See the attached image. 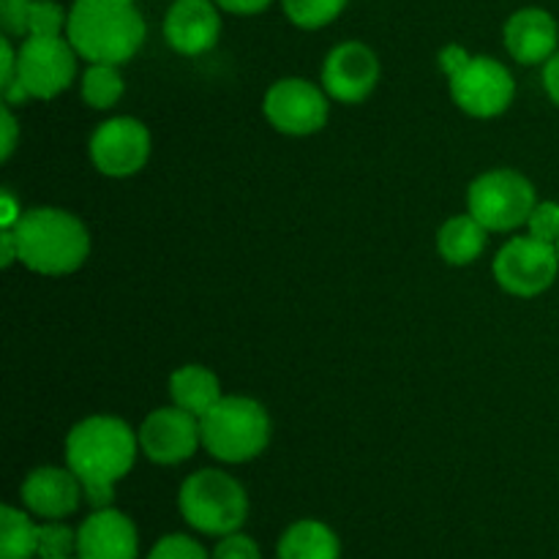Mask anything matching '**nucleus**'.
<instances>
[{
    "mask_svg": "<svg viewBox=\"0 0 559 559\" xmlns=\"http://www.w3.org/2000/svg\"><path fill=\"white\" fill-rule=\"evenodd\" d=\"M555 246H557V257H559V240H557V243H555Z\"/></svg>",
    "mask_w": 559,
    "mask_h": 559,
    "instance_id": "e433bc0d",
    "label": "nucleus"
},
{
    "mask_svg": "<svg viewBox=\"0 0 559 559\" xmlns=\"http://www.w3.org/2000/svg\"><path fill=\"white\" fill-rule=\"evenodd\" d=\"M151 131L136 118H109L93 131L91 162L107 178H131L140 173L151 158Z\"/></svg>",
    "mask_w": 559,
    "mask_h": 559,
    "instance_id": "9b49d317",
    "label": "nucleus"
},
{
    "mask_svg": "<svg viewBox=\"0 0 559 559\" xmlns=\"http://www.w3.org/2000/svg\"><path fill=\"white\" fill-rule=\"evenodd\" d=\"M169 396L180 409L202 418L213 404L222 402V380L207 366H180L178 371L169 374Z\"/></svg>",
    "mask_w": 559,
    "mask_h": 559,
    "instance_id": "aec40b11",
    "label": "nucleus"
},
{
    "mask_svg": "<svg viewBox=\"0 0 559 559\" xmlns=\"http://www.w3.org/2000/svg\"><path fill=\"white\" fill-rule=\"evenodd\" d=\"M211 559H262V551L254 538L243 533H233L218 540L216 549L211 551Z\"/></svg>",
    "mask_w": 559,
    "mask_h": 559,
    "instance_id": "c85d7f7f",
    "label": "nucleus"
},
{
    "mask_svg": "<svg viewBox=\"0 0 559 559\" xmlns=\"http://www.w3.org/2000/svg\"><path fill=\"white\" fill-rule=\"evenodd\" d=\"M20 497L22 506L33 516L44 519V522H60V519L76 513L80 502L85 500V489L69 467L47 464V467H36L27 473V478L22 480Z\"/></svg>",
    "mask_w": 559,
    "mask_h": 559,
    "instance_id": "2eb2a0df",
    "label": "nucleus"
},
{
    "mask_svg": "<svg viewBox=\"0 0 559 559\" xmlns=\"http://www.w3.org/2000/svg\"><path fill=\"white\" fill-rule=\"evenodd\" d=\"M140 535L118 508H96L76 530V559H136Z\"/></svg>",
    "mask_w": 559,
    "mask_h": 559,
    "instance_id": "dca6fc26",
    "label": "nucleus"
},
{
    "mask_svg": "<svg viewBox=\"0 0 559 559\" xmlns=\"http://www.w3.org/2000/svg\"><path fill=\"white\" fill-rule=\"evenodd\" d=\"M527 235L546 240V243H557L559 240V202H538L527 218Z\"/></svg>",
    "mask_w": 559,
    "mask_h": 559,
    "instance_id": "bb28decb",
    "label": "nucleus"
},
{
    "mask_svg": "<svg viewBox=\"0 0 559 559\" xmlns=\"http://www.w3.org/2000/svg\"><path fill=\"white\" fill-rule=\"evenodd\" d=\"M276 559H342V540L328 524L300 519L278 538Z\"/></svg>",
    "mask_w": 559,
    "mask_h": 559,
    "instance_id": "a211bd4d",
    "label": "nucleus"
},
{
    "mask_svg": "<svg viewBox=\"0 0 559 559\" xmlns=\"http://www.w3.org/2000/svg\"><path fill=\"white\" fill-rule=\"evenodd\" d=\"M178 508L191 530L224 538L240 533L249 519V495L224 469H200L180 486Z\"/></svg>",
    "mask_w": 559,
    "mask_h": 559,
    "instance_id": "39448f33",
    "label": "nucleus"
},
{
    "mask_svg": "<svg viewBox=\"0 0 559 559\" xmlns=\"http://www.w3.org/2000/svg\"><path fill=\"white\" fill-rule=\"evenodd\" d=\"M22 205L11 197V191L0 194V229H14L16 222L22 218Z\"/></svg>",
    "mask_w": 559,
    "mask_h": 559,
    "instance_id": "72a5a7b5",
    "label": "nucleus"
},
{
    "mask_svg": "<svg viewBox=\"0 0 559 559\" xmlns=\"http://www.w3.org/2000/svg\"><path fill=\"white\" fill-rule=\"evenodd\" d=\"M33 0H0V25L11 38H27L31 33Z\"/></svg>",
    "mask_w": 559,
    "mask_h": 559,
    "instance_id": "cd10ccee",
    "label": "nucleus"
},
{
    "mask_svg": "<svg viewBox=\"0 0 559 559\" xmlns=\"http://www.w3.org/2000/svg\"><path fill=\"white\" fill-rule=\"evenodd\" d=\"M328 93L322 85L304 76H284L267 87L262 98V112L267 123L287 136H309L322 131L331 115Z\"/></svg>",
    "mask_w": 559,
    "mask_h": 559,
    "instance_id": "1a4fd4ad",
    "label": "nucleus"
},
{
    "mask_svg": "<svg viewBox=\"0 0 559 559\" xmlns=\"http://www.w3.org/2000/svg\"><path fill=\"white\" fill-rule=\"evenodd\" d=\"M145 20L126 0H74L66 22V38L87 63L120 66L145 44Z\"/></svg>",
    "mask_w": 559,
    "mask_h": 559,
    "instance_id": "7ed1b4c3",
    "label": "nucleus"
},
{
    "mask_svg": "<svg viewBox=\"0 0 559 559\" xmlns=\"http://www.w3.org/2000/svg\"><path fill=\"white\" fill-rule=\"evenodd\" d=\"M123 76L112 63H87L82 71L80 93L82 102L93 109H112L123 98Z\"/></svg>",
    "mask_w": 559,
    "mask_h": 559,
    "instance_id": "4be33fe9",
    "label": "nucleus"
},
{
    "mask_svg": "<svg viewBox=\"0 0 559 559\" xmlns=\"http://www.w3.org/2000/svg\"><path fill=\"white\" fill-rule=\"evenodd\" d=\"M136 440H140V453H145L147 462L162 464V467H173V464L189 462L202 445V426L200 418L178 404L169 407H158L142 420L136 429Z\"/></svg>",
    "mask_w": 559,
    "mask_h": 559,
    "instance_id": "f8f14e48",
    "label": "nucleus"
},
{
    "mask_svg": "<svg viewBox=\"0 0 559 559\" xmlns=\"http://www.w3.org/2000/svg\"><path fill=\"white\" fill-rule=\"evenodd\" d=\"M76 49L66 36H27L20 44V82L31 98L60 96L76 76Z\"/></svg>",
    "mask_w": 559,
    "mask_h": 559,
    "instance_id": "9d476101",
    "label": "nucleus"
},
{
    "mask_svg": "<svg viewBox=\"0 0 559 559\" xmlns=\"http://www.w3.org/2000/svg\"><path fill=\"white\" fill-rule=\"evenodd\" d=\"M347 0H282V9L293 25L304 31H320L344 11Z\"/></svg>",
    "mask_w": 559,
    "mask_h": 559,
    "instance_id": "5701e85b",
    "label": "nucleus"
},
{
    "mask_svg": "<svg viewBox=\"0 0 559 559\" xmlns=\"http://www.w3.org/2000/svg\"><path fill=\"white\" fill-rule=\"evenodd\" d=\"M535 205L538 197L533 180L508 167L478 175L467 189V213H473L489 233H513L527 227Z\"/></svg>",
    "mask_w": 559,
    "mask_h": 559,
    "instance_id": "423d86ee",
    "label": "nucleus"
},
{
    "mask_svg": "<svg viewBox=\"0 0 559 559\" xmlns=\"http://www.w3.org/2000/svg\"><path fill=\"white\" fill-rule=\"evenodd\" d=\"M11 233L20 262L38 276H69L91 257V233L63 207H31Z\"/></svg>",
    "mask_w": 559,
    "mask_h": 559,
    "instance_id": "f03ea898",
    "label": "nucleus"
},
{
    "mask_svg": "<svg viewBox=\"0 0 559 559\" xmlns=\"http://www.w3.org/2000/svg\"><path fill=\"white\" fill-rule=\"evenodd\" d=\"M147 559H211V555H207V551L202 549V544H197L191 535L175 533L164 535V538L153 546Z\"/></svg>",
    "mask_w": 559,
    "mask_h": 559,
    "instance_id": "a878e982",
    "label": "nucleus"
},
{
    "mask_svg": "<svg viewBox=\"0 0 559 559\" xmlns=\"http://www.w3.org/2000/svg\"><path fill=\"white\" fill-rule=\"evenodd\" d=\"M489 243V229L473 216V213H462V216L448 218L437 233V251L448 265H473Z\"/></svg>",
    "mask_w": 559,
    "mask_h": 559,
    "instance_id": "6ab92c4d",
    "label": "nucleus"
},
{
    "mask_svg": "<svg viewBox=\"0 0 559 559\" xmlns=\"http://www.w3.org/2000/svg\"><path fill=\"white\" fill-rule=\"evenodd\" d=\"M55 557H76V530L66 527V524L60 522L38 524L36 559H55Z\"/></svg>",
    "mask_w": 559,
    "mask_h": 559,
    "instance_id": "b1692460",
    "label": "nucleus"
},
{
    "mask_svg": "<svg viewBox=\"0 0 559 559\" xmlns=\"http://www.w3.org/2000/svg\"><path fill=\"white\" fill-rule=\"evenodd\" d=\"M38 557V524L14 506L0 508V559Z\"/></svg>",
    "mask_w": 559,
    "mask_h": 559,
    "instance_id": "412c9836",
    "label": "nucleus"
},
{
    "mask_svg": "<svg viewBox=\"0 0 559 559\" xmlns=\"http://www.w3.org/2000/svg\"><path fill=\"white\" fill-rule=\"evenodd\" d=\"M544 91L559 109V49L544 63Z\"/></svg>",
    "mask_w": 559,
    "mask_h": 559,
    "instance_id": "473e14b6",
    "label": "nucleus"
},
{
    "mask_svg": "<svg viewBox=\"0 0 559 559\" xmlns=\"http://www.w3.org/2000/svg\"><path fill=\"white\" fill-rule=\"evenodd\" d=\"M320 82L333 102L360 104L380 82V58L364 41H344L328 52Z\"/></svg>",
    "mask_w": 559,
    "mask_h": 559,
    "instance_id": "ddd939ff",
    "label": "nucleus"
},
{
    "mask_svg": "<svg viewBox=\"0 0 559 559\" xmlns=\"http://www.w3.org/2000/svg\"><path fill=\"white\" fill-rule=\"evenodd\" d=\"M0 131H3L0 158H3V162H9L11 153H14V147H16V136H20V126H16V118H14V112H11L9 104H3V109H0Z\"/></svg>",
    "mask_w": 559,
    "mask_h": 559,
    "instance_id": "c756f323",
    "label": "nucleus"
},
{
    "mask_svg": "<svg viewBox=\"0 0 559 559\" xmlns=\"http://www.w3.org/2000/svg\"><path fill=\"white\" fill-rule=\"evenodd\" d=\"M14 260H20V257H16L14 233H11V229H0V265L9 267Z\"/></svg>",
    "mask_w": 559,
    "mask_h": 559,
    "instance_id": "f704fd0d",
    "label": "nucleus"
},
{
    "mask_svg": "<svg viewBox=\"0 0 559 559\" xmlns=\"http://www.w3.org/2000/svg\"><path fill=\"white\" fill-rule=\"evenodd\" d=\"M216 0H173L164 16V41L178 55L207 52L222 36V16Z\"/></svg>",
    "mask_w": 559,
    "mask_h": 559,
    "instance_id": "4468645a",
    "label": "nucleus"
},
{
    "mask_svg": "<svg viewBox=\"0 0 559 559\" xmlns=\"http://www.w3.org/2000/svg\"><path fill=\"white\" fill-rule=\"evenodd\" d=\"M136 453V431L115 415H91L66 437V467L80 478L93 508L112 506L115 486L131 473Z\"/></svg>",
    "mask_w": 559,
    "mask_h": 559,
    "instance_id": "f257e3e1",
    "label": "nucleus"
},
{
    "mask_svg": "<svg viewBox=\"0 0 559 559\" xmlns=\"http://www.w3.org/2000/svg\"><path fill=\"white\" fill-rule=\"evenodd\" d=\"M508 55L522 66H540L557 52L559 25L555 16L538 5H527L508 16L502 27Z\"/></svg>",
    "mask_w": 559,
    "mask_h": 559,
    "instance_id": "f3484780",
    "label": "nucleus"
},
{
    "mask_svg": "<svg viewBox=\"0 0 559 559\" xmlns=\"http://www.w3.org/2000/svg\"><path fill=\"white\" fill-rule=\"evenodd\" d=\"M469 58H473V55H469L464 47H459V44H448V47L440 52V66H442V71L451 76V74H456V71L462 69Z\"/></svg>",
    "mask_w": 559,
    "mask_h": 559,
    "instance_id": "2f4dec72",
    "label": "nucleus"
},
{
    "mask_svg": "<svg viewBox=\"0 0 559 559\" xmlns=\"http://www.w3.org/2000/svg\"><path fill=\"white\" fill-rule=\"evenodd\" d=\"M451 98L469 118H497L516 96V82L508 66L491 55H473L456 74L448 76Z\"/></svg>",
    "mask_w": 559,
    "mask_h": 559,
    "instance_id": "6e6552de",
    "label": "nucleus"
},
{
    "mask_svg": "<svg viewBox=\"0 0 559 559\" xmlns=\"http://www.w3.org/2000/svg\"><path fill=\"white\" fill-rule=\"evenodd\" d=\"M66 22H69V14L58 0H33L27 36H63Z\"/></svg>",
    "mask_w": 559,
    "mask_h": 559,
    "instance_id": "393cba45",
    "label": "nucleus"
},
{
    "mask_svg": "<svg viewBox=\"0 0 559 559\" xmlns=\"http://www.w3.org/2000/svg\"><path fill=\"white\" fill-rule=\"evenodd\" d=\"M491 273L508 295L538 298L557 282V246L533 238V235H519L497 251Z\"/></svg>",
    "mask_w": 559,
    "mask_h": 559,
    "instance_id": "0eeeda50",
    "label": "nucleus"
},
{
    "mask_svg": "<svg viewBox=\"0 0 559 559\" xmlns=\"http://www.w3.org/2000/svg\"><path fill=\"white\" fill-rule=\"evenodd\" d=\"M273 0H216V5L227 14H238V16H251V14H260L271 5Z\"/></svg>",
    "mask_w": 559,
    "mask_h": 559,
    "instance_id": "7c9ffc66",
    "label": "nucleus"
},
{
    "mask_svg": "<svg viewBox=\"0 0 559 559\" xmlns=\"http://www.w3.org/2000/svg\"><path fill=\"white\" fill-rule=\"evenodd\" d=\"M55 559H76V557H55Z\"/></svg>",
    "mask_w": 559,
    "mask_h": 559,
    "instance_id": "c9c22d12",
    "label": "nucleus"
},
{
    "mask_svg": "<svg viewBox=\"0 0 559 559\" xmlns=\"http://www.w3.org/2000/svg\"><path fill=\"white\" fill-rule=\"evenodd\" d=\"M126 3H134V0H126Z\"/></svg>",
    "mask_w": 559,
    "mask_h": 559,
    "instance_id": "4c0bfd02",
    "label": "nucleus"
},
{
    "mask_svg": "<svg viewBox=\"0 0 559 559\" xmlns=\"http://www.w3.org/2000/svg\"><path fill=\"white\" fill-rule=\"evenodd\" d=\"M202 448L224 464H246L262 456L273 424L267 409L249 396H222L200 418Z\"/></svg>",
    "mask_w": 559,
    "mask_h": 559,
    "instance_id": "20e7f679",
    "label": "nucleus"
}]
</instances>
